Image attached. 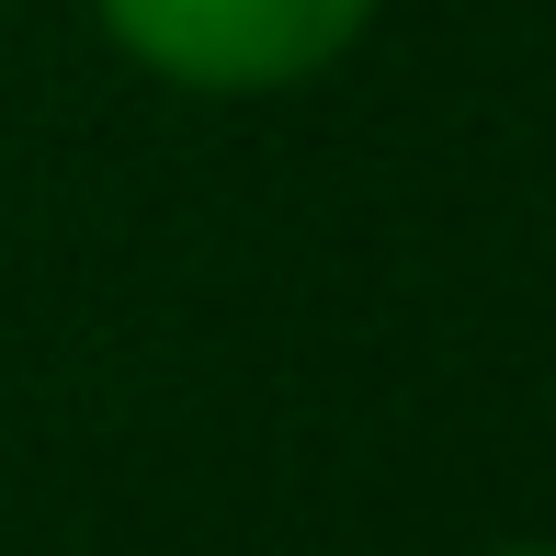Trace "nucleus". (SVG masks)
<instances>
[{"mask_svg": "<svg viewBox=\"0 0 556 556\" xmlns=\"http://www.w3.org/2000/svg\"><path fill=\"white\" fill-rule=\"evenodd\" d=\"M387 0H91L103 46L193 103H273L330 80Z\"/></svg>", "mask_w": 556, "mask_h": 556, "instance_id": "obj_1", "label": "nucleus"}, {"mask_svg": "<svg viewBox=\"0 0 556 556\" xmlns=\"http://www.w3.org/2000/svg\"><path fill=\"white\" fill-rule=\"evenodd\" d=\"M489 556H556V534H522V545H489Z\"/></svg>", "mask_w": 556, "mask_h": 556, "instance_id": "obj_2", "label": "nucleus"}]
</instances>
